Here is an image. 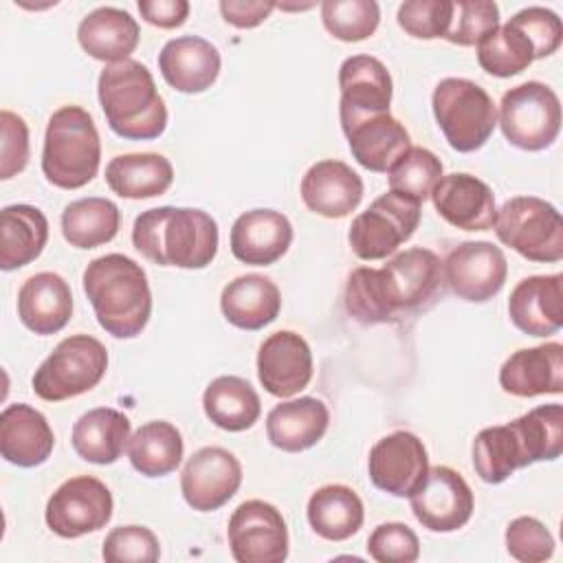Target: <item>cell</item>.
<instances>
[{
	"mask_svg": "<svg viewBox=\"0 0 563 563\" xmlns=\"http://www.w3.org/2000/svg\"><path fill=\"white\" fill-rule=\"evenodd\" d=\"M440 257L422 246L396 253L383 268L361 266L347 275L343 303L363 325L389 323L429 310L444 292Z\"/></svg>",
	"mask_w": 563,
	"mask_h": 563,
	"instance_id": "1",
	"label": "cell"
},
{
	"mask_svg": "<svg viewBox=\"0 0 563 563\" xmlns=\"http://www.w3.org/2000/svg\"><path fill=\"white\" fill-rule=\"evenodd\" d=\"M218 222L194 207H154L136 216L134 249L158 266L205 268L218 253Z\"/></svg>",
	"mask_w": 563,
	"mask_h": 563,
	"instance_id": "2",
	"label": "cell"
},
{
	"mask_svg": "<svg viewBox=\"0 0 563 563\" xmlns=\"http://www.w3.org/2000/svg\"><path fill=\"white\" fill-rule=\"evenodd\" d=\"M84 292L99 325L114 339H134L152 314V290L141 264L123 253L88 262L81 275Z\"/></svg>",
	"mask_w": 563,
	"mask_h": 563,
	"instance_id": "3",
	"label": "cell"
},
{
	"mask_svg": "<svg viewBox=\"0 0 563 563\" xmlns=\"http://www.w3.org/2000/svg\"><path fill=\"white\" fill-rule=\"evenodd\" d=\"M97 97L110 130L128 141L158 139L167 128V106L145 64L125 59L106 64Z\"/></svg>",
	"mask_w": 563,
	"mask_h": 563,
	"instance_id": "4",
	"label": "cell"
},
{
	"mask_svg": "<svg viewBox=\"0 0 563 563\" xmlns=\"http://www.w3.org/2000/svg\"><path fill=\"white\" fill-rule=\"evenodd\" d=\"M101 165L97 125L81 106H62L46 123L42 147V174L59 189L88 185Z\"/></svg>",
	"mask_w": 563,
	"mask_h": 563,
	"instance_id": "5",
	"label": "cell"
},
{
	"mask_svg": "<svg viewBox=\"0 0 563 563\" xmlns=\"http://www.w3.org/2000/svg\"><path fill=\"white\" fill-rule=\"evenodd\" d=\"M431 108L446 143L462 154L484 147L497 125L490 95L466 77H444L435 84Z\"/></svg>",
	"mask_w": 563,
	"mask_h": 563,
	"instance_id": "6",
	"label": "cell"
},
{
	"mask_svg": "<svg viewBox=\"0 0 563 563\" xmlns=\"http://www.w3.org/2000/svg\"><path fill=\"white\" fill-rule=\"evenodd\" d=\"M106 369V345L90 334H70L40 363L31 378V387L37 398L59 402L97 387Z\"/></svg>",
	"mask_w": 563,
	"mask_h": 563,
	"instance_id": "7",
	"label": "cell"
},
{
	"mask_svg": "<svg viewBox=\"0 0 563 563\" xmlns=\"http://www.w3.org/2000/svg\"><path fill=\"white\" fill-rule=\"evenodd\" d=\"M497 240L530 262L563 260V218L559 209L537 196H515L497 209Z\"/></svg>",
	"mask_w": 563,
	"mask_h": 563,
	"instance_id": "8",
	"label": "cell"
},
{
	"mask_svg": "<svg viewBox=\"0 0 563 563\" xmlns=\"http://www.w3.org/2000/svg\"><path fill=\"white\" fill-rule=\"evenodd\" d=\"M499 128L506 141L523 152L550 147L561 132V101L543 81H523L504 92Z\"/></svg>",
	"mask_w": 563,
	"mask_h": 563,
	"instance_id": "9",
	"label": "cell"
},
{
	"mask_svg": "<svg viewBox=\"0 0 563 563\" xmlns=\"http://www.w3.org/2000/svg\"><path fill=\"white\" fill-rule=\"evenodd\" d=\"M418 224L420 202L389 189L352 220L347 242L358 260H385L416 233Z\"/></svg>",
	"mask_w": 563,
	"mask_h": 563,
	"instance_id": "10",
	"label": "cell"
},
{
	"mask_svg": "<svg viewBox=\"0 0 563 563\" xmlns=\"http://www.w3.org/2000/svg\"><path fill=\"white\" fill-rule=\"evenodd\" d=\"M112 493L101 479L77 475L55 488L46 501L44 519L57 537L77 539L106 528L112 519Z\"/></svg>",
	"mask_w": 563,
	"mask_h": 563,
	"instance_id": "11",
	"label": "cell"
},
{
	"mask_svg": "<svg viewBox=\"0 0 563 563\" xmlns=\"http://www.w3.org/2000/svg\"><path fill=\"white\" fill-rule=\"evenodd\" d=\"M227 541L238 563H282L288 556L286 521L264 499H246L233 510L227 526Z\"/></svg>",
	"mask_w": 563,
	"mask_h": 563,
	"instance_id": "12",
	"label": "cell"
},
{
	"mask_svg": "<svg viewBox=\"0 0 563 563\" xmlns=\"http://www.w3.org/2000/svg\"><path fill=\"white\" fill-rule=\"evenodd\" d=\"M411 512L431 532L464 528L475 510V497L466 479L451 466H431L422 484L409 495Z\"/></svg>",
	"mask_w": 563,
	"mask_h": 563,
	"instance_id": "13",
	"label": "cell"
},
{
	"mask_svg": "<svg viewBox=\"0 0 563 563\" xmlns=\"http://www.w3.org/2000/svg\"><path fill=\"white\" fill-rule=\"evenodd\" d=\"M444 282L464 301L482 303L493 299L506 284L508 262L499 246L486 240L462 242L442 262Z\"/></svg>",
	"mask_w": 563,
	"mask_h": 563,
	"instance_id": "14",
	"label": "cell"
},
{
	"mask_svg": "<svg viewBox=\"0 0 563 563\" xmlns=\"http://www.w3.org/2000/svg\"><path fill=\"white\" fill-rule=\"evenodd\" d=\"M429 471V455L422 440L411 431L383 435L367 457L372 484L394 497H409Z\"/></svg>",
	"mask_w": 563,
	"mask_h": 563,
	"instance_id": "15",
	"label": "cell"
},
{
	"mask_svg": "<svg viewBox=\"0 0 563 563\" xmlns=\"http://www.w3.org/2000/svg\"><path fill=\"white\" fill-rule=\"evenodd\" d=\"M242 484L240 460L222 446H202L180 473V493L198 512L222 508Z\"/></svg>",
	"mask_w": 563,
	"mask_h": 563,
	"instance_id": "16",
	"label": "cell"
},
{
	"mask_svg": "<svg viewBox=\"0 0 563 563\" xmlns=\"http://www.w3.org/2000/svg\"><path fill=\"white\" fill-rule=\"evenodd\" d=\"M339 119L341 125H347L369 114L389 112L394 81L378 57L352 55L339 66Z\"/></svg>",
	"mask_w": 563,
	"mask_h": 563,
	"instance_id": "17",
	"label": "cell"
},
{
	"mask_svg": "<svg viewBox=\"0 0 563 563\" xmlns=\"http://www.w3.org/2000/svg\"><path fill=\"white\" fill-rule=\"evenodd\" d=\"M257 378L277 398H290L312 380V352L308 341L292 330L268 334L257 350Z\"/></svg>",
	"mask_w": 563,
	"mask_h": 563,
	"instance_id": "18",
	"label": "cell"
},
{
	"mask_svg": "<svg viewBox=\"0 0 563 563\" xmlns=\"http://www.w3.org/2000/svg\"><path fill=\"white\" fill-rule=\"evenodd\" d=\"M438 216L462 231H488L497 218L493 189L473 174L453 172L442 176L431 189Z\"/></svg>",
	"mask_w": 563,
	"mask_h": 563,
	"instance_id": "19",
	"label": "cell"
},
{
	"mask_svg": "<svg viewBox=\"0 0 563 563\" xmlns=\"http://www.w3.org/2000/svg\"><path fill=\"white\" fill-rule=\"evenodd\" d=\"M508 317L528 336H550L563 325V275L523 277L508 297Z\"/></svg>",
	"mask_w": 563,
	"mask_h": 563,
	"instance_id": "20",
	"label": "cell"
},
{
	"mask_svg": "<svg viewBox=\"0 0 563 563\" xmlns=\"http://www.w3.org/2000/svg\"><path fill=\"white\" fill-rule=\"evenodd\" d=\"M299 194L303 205L323 218H345L363 200V178L343 161L323 158L308 167Z\"/></svg>",
	"mask_w": 563,
	"mask_h": 563,
	"instance_id": "21",
	"label": "cell"
},
{
	"mask_svg": "<svg viewBox=\"0 0 563 563\" xmlns=\"http://www.w3.org/2000/svg\"><path fill=\"white\" fill-rule=\"evenodd\" d=\"M222 57L216 44L198 35H180L158 53V70L163 79L178 92L198 95L211 88L220 75Z\"/></svg>",
	"mask_w": 563,
	"mask_h": 563,
	"instance_id": "22",
	"label": "cell"
},
{
	"mask_svg": "<svg viewBox=\"0 0 563 563\" xmlns=\"http://www.w3.org/2000/svg\"><path fill=\"white\" fill-rule=\"evenodd\" d=\"M499 385L517 398L563 391V345L548 341L512 352L499 367Z\"/></svg>",
	"mask_w": 563,
	"mask_h": 563,
	"instance_id": "23",
	"label": "cell"
},
{
	"mask_svg": "<svg viewBox=\"0 0 563 563\" xmlns=\"http://www.w3.org/2000/svg\"><path fill=\"white\" fill-rule=\"evenodd\" d=\"M231 253L251 266H271L286 255L292 242L290 220L275 209H251L231 227Z\"/></svg>",
	"mask_w": 563,
	"mask_h": 563,
	"instance_id": "24",
	"label": "cell"
},
{
	"mask_svg": "<svg viewBox=\"0 0 563 563\" xmlns=\"http://www.w3.org/2000/svg\"><path fill=\"white\" fill-rule=\"evenodd\" d=\"M55 446V433L42 411L26 402L7 405L0 413V453L9 464L33 468L44 464Z\"/></svg>",
	"mask_w": 563,
	"mask_h": 563,
	"instance_id": "25",
	"label": "cell"
},
{
	"mask_svg": "<svg viewBox=\"0 0 563 563\" xmlns=\"http://www.w3.org/2000/svg\"><path fill=\"white\" fill-rule=\"evenodd\" d=\"M356 163L369 172L387 174L394 163L411 147L407 128L389 112L369 114L341 125Z\"/></svg>",
	"mask_w": 563,
	"mask_h": 563,
	"instance_id": "26",
	"label": "cell"
},
{
	"mask_svg": "<svg viewBox=\"0 0 563 563\" xmlns=\"http://www.w3.org/2000/svg\"><path fill=\"white\" fill-rule=\"evenodd\" d=\"M18 317L40 336L66 328L73 317V292L68 282L51 271L31 275L18 290Z\"/></svg>",
	"mask_w": 563,
	"mask_h": 563,
	"instance_id": "27",
	"label": "cell"
},
{
	"mask_svg": "<svg viewBox=\"0 0 563 563\" xmlns=\"http://www.w3.org/2000/svg\"><path fill=\"white\" fill-rule=\"evenodd\" d=\"M330 411L323 400L301 396L275 405L266 416V435L271 444L286 453H299L314 446L328 431Z\"/></svg>",
	"mask_w": 563,
	"mask_h": 563,
	"instance_id": "28",
	"label": "cell"
},
{
	"mask_svg": "<svg viewBox=\"0 0 563 563\" xmlns=\"http://www.w3.org/2000/svg\"><path fill=\"white\" fill-rule=\"evenodd\" d=\"M141 40L136 20L119 7H97L77 26L79 46L95 59L117 64L130 59Z\"/></svg>",
	"mask_w": 563,
	"mask_h": 563,
	"instance_id": "29",
	"label": "cell"
},
{
	"mask_svg": "<svg viewBox=\"0 0 563 563\" xmlns=\"http://www.w3.org/2000/svg\"><path fill=\"white\" fill-rule=\"evenodd\" d=\"M220 310L224 319L240 330H262L277 319L282 292L271 277L246 273L222 288Z\"/></svg>",
	"mask_w": 563,
	"mask_h": 563,
	"instance_id": "30",
	"label": "cell"
},
{
	"mask_svg": "<svg viewBox=\"0 0 563 563\" xmlns=\"http://www.w3.org/2000/svg\"><path fill=\"white\" fill-rule=\"evenodd\" d=\"M130 420L112 407H95L79 416L70 431L75 453L90 464H114L130 442Z\"/></svg>",
	"mask_w": 563,
	"mask_h": 563,
	"instance_id": "31",
	"label": "cell"
},
{
	"mask_svg": "<svg viewBox=\"0 0 563 563\" xmlns=\"http://www.w3.org/2000/svg\"><path fill=\"white\" fill-rule=\"evenodd\" d=\"M48 242V220L33 205H7L0 211V268L15 271L37 260Z\"/></svg>",
	"mask_w": 563,
	"mask_h": 563,
	"instance_id": "32",
	"label": "cell"
},
{
	"mask_svg": "<svg viewBox=\"0 0 563 563\" xmlns=\"http://www.w3.org/2000/svg\"><path fill=\"white\" fill-rule=\"evenodd\" d=\"M108 187L128 200H143L165 194L174 183L169 158L154 152L119 154L106 165Z\"/></svg>",
	"mask_w": 563,
	"mask_h": 563,
	"instance_id": "33",
	"label": "cell"
},
{
	"mask_svg": "<svg viewBox=\"0 0 563 563\" xmlns=\"http://www.w3.org/2000/svg\"><path fill=\"white\" fill-rule=\"evenodd\" d=\"M308 523L328 541H345L356 534L365 519V508L354 488L345 484H325L308 499Z\"/></svg>",
	"mask_w": 563,
	"mask_h": 563,
	"instance_id": "34",
	"label": "cell"
},
{
	"mask_svg": "<svg viewBox=\"0 0 563 563\" xmlns=\"http://www.w3.org/2000/svg\"><path fill=\"white\" fill-rule=\"evenodd\" d=\"M205 416L224 431H246L262 416V402L255 387L240 376H218L202 394Z\"/></svg>",
	"mask_w": 563,
	"mask_h": 563,
	"instance_id": "35",
	"label": "cell"
},
{
	"mask_svg": "<svg viewBox=\"0 0 563 563\" xmlns=\"http://www.w3.org/2000/svg\"><path fill=\"white\" fill-rule=\"evenodd\" d=\"M185 442L180 431L167 420L141 424L128 442V457L136 473L145 477H165L183 462Z\"/></svg>",
	"mask_w": 563,
	"mask_h": 563,
	"instance_id": "36",
	"label": "cell"
},
{
	"mask_svg": "<svg viewBox=\"0 0 563 563\" xmlns=\"http://www.w3.org/2000/svg\"><path fill=\"white\" fill-rule=\"evenodd\" d=\"M121 211L110 198L90 196L73 200L62 211V235L75 249L108 244L119 233Z\"/></svg>",
	"mask_w": 563,
	"mask_h": 563,
	"instance_id": "37",
	"label": "cell"
},
{
	"mask_svg": "<svg viewBox=\"0 0 563 563\" xmlns=\"http://www.w3.org/2000/svg\"><path fill=\"white\" fill-rule=\"evenodd\" d=\"M471 457L477 477L486 484H501L517 468L528 466L523 446L510 422L482 429L473 440Z\"/></svg>",
	"mask_w": 563,
	"mask_h": 563,
	"instance_id": "38",
	"label": "cell"
},
{
	"mask_svg": "<svg viewBox=\"0 0 563 563\" xmlns=\"http://www.w3.org/2000/svg\"><path fill=\"white\" fill-rule=\"evenodd\" d=\"M537 59L534 44L512 22L499 24L477 44V64L495 77H512L523 73Z\"/></svg>",
	"mask_w": 563,
	"mask_h": 563,
	"instance_id": "39",
	"label": "cell"
},
{
	"mask_svg": "<svg viewBox=\"0 0 563 563\" xmlns=\"http://www.w3.org/2000/svg\"><path fill=\"white\" fill-rule=\"evenodd\" d=\"M510 424L519 435L528 466L552 462L563 453V407L559 402L534 407Z\"/></svg>",
	"mask_w": 563,
	"mask_h": 563,
	"instance_id": "40",
	"label": "cell"
},
{
	"mask_svg": "<svg viewBox=\"0 0 563 563\" xmlns=\"http://www.w3.org/2000/svg\"><path fill=\"white\" fill-rule=\"evenodd\" d=\"M442 161L427 147H409L387 172L389 189L416 202H424L442 178Z\"/></svg>",
	"mask_w": 563,
	"mask_h": 563,
	"instance_id": "41",
	"label": "cell"
},
{
	"mask_svg": "<svg viewBox=\"0 0 563 563\" xmlns=\"http://www.w3.org/2000/svg\"><path fill=\"white\" fill-rule=\"evenodd\" d=\"M319 9L325 31L341 42H363L380 22V7L374 0H325Z\"/></svg>",
	"mask_w": 563,
	"mask_h": 563,
	"instance_id": "42",
	"label": "cell"
},
{
	"mask_svg": "<svg viewBox=\"0 0 563 563\" xmlns=\"http://www.w3.org/2000/svg\"><path fill=\"white\" fill-rule=\"evenodd\" d=\"M497 26H499V7L495 2L457 0L453 2L451 24L444 40L457 46H477Z\"/></svg>",
	"mask_w": 563,
	"mask_h": 563,
	"instance_id": "43",
	"label": "cell"
},
{
	"mask_svg": "<svg viewBox=\"0 0 563 563\" xmlns=\"http://www.w3.org/2000/svg\"><path fill=\"white\" fill-rule=\"evenodd\" d=\"M101 556L108 563H156L161 543L145 526H119L106 534Z\"/></svg>",
	"mask_w": 563,
	"mask_h": 563,
	"instance_id": "44",
	"label": "cell"
},
{
	"mask_svg": "<svg viewBox=\"0 0 563 563\" xmlns=\"http://www.w3.org/2000/svg\"><path fill=\"white\" fill-rule=\"evenodd\" d=\"M453 0H407L398 7V26L418 40L444 37L451 24Z\"/></svg>",
	"mask_w": 563,
	"mask_h": 563,
	"instance_id": "45",
	"label": "cell"
},
{
	"mask_svg": "<svg viewBox=\"0 0 563 563\" xmlns=\"http://www.w3.org/2000/svg\"><path fill=\"white\" fill-rule=\"evenodd\" d=\"M506 550L521 563H541L554 554V537L534 517H517L506 528Z\"/></svg>",
	"mask_w": 563,
	"mask_h": 563,
	"instance_id": "46",
	"label": "cell"
},
{
	"mask_svg": "<svg viewBox=\"0 0 563 563\" xmlns=\"http://www.w3.org/2000/svg\"><path fill=\"white\" fill-rule=\"evenodd\" d=\"M367 552L378 563H413L420 556V541L407 523L387 521L367 537Z\"/></svg>",
	"mask_w": 563,
	"mask_h": 563,
	"instance_id": "47",
	"label": "cell"
},
{
	"mask_svg": "<svg viewBox=\"0 0 563 563\" xmlns=\"http://www.w3.org/2000/svg\"><path fill=\"white\" fill-rule=\"evenodd\" d=\"M510 20L530 37L537 51V59L550 57L552 53L559 51L563 40V26H561V18L552 9L526 7L517 11Z\"/></svg>",
	"mask_w": 563,
	"mask_h": 563,
	"instance_id": "48",
	"label": "cell"
},
{
	"mask_svg": "<svg viewBox=\"0 0 563 563\" xmlns=\"http://www.w3.org/2000/svg\"><path fill=\"white\" fill-rule=\"evenodd\" d=\"M0 130H2L0 178L9 180L15 174H20L29 163V156H31L29 128L20 114H15L11 110H2L0 112Z\"/></svg>",
	"mask_w": 563,
	"mask_h": 563,
	"instance_id": "49",
	"label": "cell"
},
{
	"mask_svg": "<svg viewBox=\"0 0 563 563\" xmlns=\"http://www.w3.org/2000/svg\"><path fill=\"white\" fill-rule=\"evenodd\" d=\"M222 18L227 24L235 29H253L262 24L273 9H277V2L273 0H222L218 4Z\"/></svg>",
	"mask_w": 563,
	"mask_h": 563,
	"instance_id": "50",
	"label": "cell"
},
{
	"mask_svg": "<svg viewBox=\"0 0 563 563\" xmlns=\"http://www.w3.org/2000/svg\"><path fill=\"white\" fill-rule=\"evenodd\" d=\"M136 7L141 18L158 29H176L185 24L191 9L187 0H139Z\"/></svg>",
	"mask_w": 563,
	"mask_h": 563,
	"instance_id": "51",
	"label": "cell"
}]
</instances>
